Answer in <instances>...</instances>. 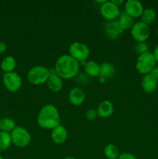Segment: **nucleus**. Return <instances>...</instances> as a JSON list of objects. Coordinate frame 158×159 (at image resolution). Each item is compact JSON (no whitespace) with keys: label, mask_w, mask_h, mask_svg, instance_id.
<instances>
[{"label":"nucleus","mask_w":158,"mask_h":159,"mask_svg":"<svg viewBox=\"0 0 158 159\" xmlns=\"http://www.w3.org/2000/svg\"><path fill=\"white\" fill-rule=\"evenodd\" d=\"M37 121L41 128L52 130L60 124V113L54 105L46 104L39 111Z\"/></svg>","instance_id":"nucleus-1"},{"label":"nucleus","mask_w":158,"mask_h":159,"mask_svg":"<svg viewBox=\"0 0 158 159\" xmlns=\"http://www.w3.org/2000/svg\"><path fill=\"white\" fill-rule=\"evenodd\" d=\"M80 63L69 54H63L58 57L54 69L62 79H71L78 75Z\"/></svg>","instance_id":"nucleus-2"},{"label":"nucleus","mask_w":158,"mask_h":159,"mask_svg":"<svg viewBox=\"0 0 158 159\" xmlns=\"http://www.w3.org/2000/svg\"><path fill=\"white\" fill-rule=\"evenodd\" d=\"M50 76V69L43 65L32 67L27 73V80L32 85H39L46 83Z\"/></svg>","instance_id":"nucleus-3"},{"label":"nucleus","mask_w":158,"mask_h":159,"mask_svg":"<svg viewBox=\"0 0 158 159\" xmlns=\"http://www.w3.org/2000/svg\"><path fill=\"white\" fill-rule=\"evenodd\" d=\"M156 65V60L153 53L148 52L139 54L136 59V68L139 74L147 75L150 74L153 68Z\"/></svg>","instance_id":"nucleus-4"},{"label":"nucleus","mask_w":158,"mask_h":159,"mask_svg":"<svg viewBox=\"0 0 158 159\" xmlns=\"http://www.w3.org/2000/svg\"><path fill=\"white\" fill-rule=\"evenodd\" d=\"M12 143L18 148H26L30 144L31 135L26 128L16 127L10 133Z\"/></svg>","instance_id":"nucleus-5"},{"label":"nucleus","mask_w":158,"mask_h":159,"mask_svg":"<svg viewBox=\"0 0 158 159\" xmlns=\"http://www.w3.org/2000/svg\"><path fill=\"white\" fill-rule=\"evenodd\" d=\"M69 55L79 63L85 62L90 55V49L85 43L75 41L70 45Z\"/></svg>","instance_id":"nucleus-6"},{"label":"nucleus","mask_w":158,"mask_h":159,"mask_svg":"<svg viewBox=\"0 0 158 159\" xmlns=\"http://www.w3.org/2000/svg\"><path fill=\"white\" fill-rule=\"evenodd\" d=\"M130 33L133 40L137 43L145 42L150 37V30L149 25L143 23L142 21H139L134 23L130 30Z\"/></svg>","instance_id":"nucleus-7"},{"label":"nucleus","mask_w":158,"mask_h":159,"mask_svg":"<svg viewBox=\"0 0 158 159\" xmlns=\"http://www.w3.org/2000/svg\"><path fill=\"white\" fill-rule=\"evenodd\" d=\"M100 13L104 19L108 21L116 20L119 18L121 12L119 6L115 5L112 1H106L100 6Z\"/></svg>","instance_id":"nucleus-8"},{"label":"nucleus","mask_w":158,"mask_h":159,"mask_svg":"<svg viewBox=\"0 0 158 159\" xmlns=\"http://www.w3.org/2000/svg\"><path fill=\"white\" fill-rule=\"evenodd\" d=\"M3 84L8 91L15 93L21 88L22 79L20 75L15 71L5 73L3 76Z\"/></svg>","instance_id":"nucleus-9"},{"label":"nucleus","mask_w":158,"mask_h":159,"mask_svg":"<svg viewBox=\"0 0 158 159\" xmlns=\"http://www.w3.org/2000/svg\"><path fill=\"white\" fill-rule=\"evenodd\" d=\"M143 10V6L138 0H127L124 3V12L133 19L140 17Z\"/></svg>","instance_id":"nucleus-10"},{"label":"nucleus","mask_w":158,"mask_h":159,"mask_svg":"<svg viewBox=\"0 0 158 159\" xmlns=\"http://www.w3.org/2000/svg\"><path fill=\"white\" fill-rule=\"evenodd\" d=\"M46 84L48 89L53 93H58L63 88V79L57 74L54 68L50 69V76Z\"/></svg>","instance_id":"nucleus-11"},{"label":"nucleus","mask_w":158,"mask_h":159,"mask_svg":"<svg viewBox=\"0 0 158 159\" xmlns=\"http://www.w3.org/2000/svg\"><path fill=\"white\" fill-rule=\"evenodd\" d=\"M85 99H86L85 92L80 87H75L70 90L68 99L71 105L74 107H79L85 102Z\"/></svg>","instance_id":"nucleus-12"},{"label":"nucleus","mask_w":158,"mask_h":159,"mask_svg":"<svg viewBox=\"0 0 158 159\" xmlns=\"http://www.w3.org/2000/svg\"><path fill=\"white\" fill-rule=\"evenodd\" d=\"M105 32L107 37L111 40H116L123 34L117 20L108 21L105 26Z\"/></svg>","instance_id":"nucleus-13"},{"label":"nucleus","mask_w":158,"mask_h":159,"mask_svg":"<svg viewBox=\"0 0 158 159\" xmlns=\"http://www.w3.org/2000/svg\"><path fill=\"white\" fill-rule=\"evenodd\" d=\"M143 89L147 93H153L158 87V80L152 74H147L143 77L141 81Z\"/></svg>","instance_id":"nucleus-14"},{"label":"nucleus","mask_w":158,"mask_h":159,"mask_svg":"<svg viewBox=\"0 0 158 159\" xmlns=\"http://www.w3.org/2000/svg\"><path fill=\"white\" fill-rule=\"evenodd\" d=\"M50 138L53 142L57 144H62L68 138V131L64 126L59 125L51 130Z\"/></svg>","instance_id":"nucleus-15"},{"label":"nucleus","mask_w":158,"mask_h":159,"mask_svg":"<svg viewBox=\"0 0 158 159\" xmlns=\"http://www.w3.org/2000/svg\"><path fill=\"white\" fill-rule=\"evenodd\" d=\"M98 116L101 118H108L112 115L114 112L113 104L108 100H104L98 106L97 108Z\"/></svg>","instance_id":"nucleus-16"},{"label":"nucleus","mask_w":158,"mask_h":159,"mask_svg":"<svg viewBox=\"0 0 158 159\" xmlns=\"http://www.w3.org/2000/svg\"><path fill=\"white\" fill-rule=\"evenodd\" d=\"M84 70L85 74L90 77H99L100 74V65L95 61H88L84 65Z\"/></svg>","instance_id":"nucleus-17"},{"label":"nucleus","mask_w":158,"mask_h":159,"mask_svg":"<svg viewBox=\"0 0 158 159\" xmlns=\"http://www.w3.org/2000/svg\"><path fill=\"white\" fill-rule=\"evenodd\" d=\"M117 21L120 26L121 29L122 30H131L133 26L134 25V19L129 16L128 14L125 13V12H121L119 18L117 19Z\"/></svg>","instance_id":"nucleus-18"},{"label":"nucleus","mask_w":158,"mask_h":159,"mask_svg":"<svg viewBox=\"0 0 158 159\" xmlns=\"http://www.w3.org/2000/svg\"><path fill=\"white\" fill-rule=\"evenodd\" d=\"M116 72V68L114 65L110 62H103L100 65V74L99 77L107 79H110L114 75Z\"/></svg>","instance_id":"nucleus-19"},{"label":"nucleus","mask_w":158,"mask_h":159,"mask_svg":"<svg viewBox=\"0 0 158 159\" xmlns=\"http://www.w3.org/2000/svg\"><path fill=\"white\" fill-rule=\"evenodd\" d=\"M16 67V61L12 56H7L1 63V68L5 73L12 72Z\"/></svg>","instance_id":"nucleus-20"},{"label":"nucleus","mask_w":158,"mask_h":159,"mask_svg":"<svg viewBox=\"0 0 158 159\" xmlns=\"http://www.w3.org/2000/svg\"><path fill=\"white\" fill-rule=\"evenodd\" d=\"M141 21L146 24L149 25L153 23L156 18V12L154 9L148 8V9H144L141 15Z\"/></svg>","instance_id":"nucleus-21"},{"label":"nucleus","mask_w":158,"mask_h":159,"mask_svg":"<svg viewBox=\"0 0 158 159\" xmlns=\"http://www.w3.org/2000/svg\"><path fill=\"white\" fill-rule=\"evenodd\" d=\"M16 127L15 122L12 119L9 117H5L0 120V130L1 131L11 133Z\"/></svg>","instance_id":"nucleus-22"},{"label":"nucleus","mask_w":158,"mask_h":159,"mask_svg":"<svg viewBox=\"0 0 158 159\" xmlns=\"http://www.w3.org/2000/svg\"><path fill=\"white\" fill-rule=\"evenodd\" d=\"M12 144L10 134L0 131V152H5Z\"/></svg>","instance_id":"nucleus-23"},{"label":"nucleus","mask_w":158,"mask_h":159,"mask_svg":"<svg viewBox=\"0 0 158 159\" xmlns=\"http://www.w3.org/2000/svg\"><path fill=\"white\" fill-rule=\"evenodd\" d=\"M105 156L108 159H117L119 156V152L118 148L113 144H108L104 148Z\"/></svg>","instance_id":"nucleus-24"},{"label":"nucleus","mask_w":158,"mask_h":159,"mask_svg":"<svg viewBox=\"0 0 158 159\" xmlns=\"http://www.w3.org/2000/svg\"><path fill=\"white\" fill-rule=\"evenodd\" d=\"M135 50L139 54H144L149 51L148 45L146 43V42H139L135 46Z\"/></svg>","instance_id":"nucleus-25"},{"label":"nucleus","mask_w":158,"mask_h":159,"mask_svg":"<svg viewBox=\"0 0 158 159\" xmlns=\"http://www.w3.org/2000/svg\"><path fill=\"white\" fill-rule=\"evenodd\" d=\"M98 113L97 110L94 109H88L86 112H85V117L88 120H94L97 118Z\"/></svg>","instance_id":"nucleus-26"},{"label":"nucleus","mask_w":158,"mask_h":159,"mask_svg":"<svg viewBox=\"0 0 158 159\" xmlns=\"http://www.w3.org/2000/svg\"><path fill=\"white\" fill-rule=\"evenodd\" d=\"M117 159H137L134 155L129 152H123L122 154H119V156Z\"/></svg>","instance_id":"nucleus-27"},{"label":"nucleus","mask_w":158,"mask_h":159,"mask_svg":"<svg viewBox=\"0 0 158 159\" xmlns=\"http://www.w3.org/2000/svg\"><path fill=\"white\" fill-rule=\"evenodd\" d=\"M6 48H7V46L6 43L4 42H0V54L4 53L6 51Z\"/></svg>","instance_id":"nucleus-28"},{"label":"nucleus","mask_w":158,"mask_h":159,"mask_svg":"<svg viewBox=\"0 0 158 159\" xmlns=\"http://www.w3.org/2000/svg\"><path fill=\"white\" fill-rule=\"evenodd\" d=\"M150 74L153 75L154 76V77L158 80V65L155 66V68H153V71H151V73H150Z\"/></svg>","instance_id":"nucleus-29"},{"label":"nucleus","mask_w":158,"mask_h":159,"mask_svg":"<svg viewBox=\"0 0 158 159\" xmlns=\"http://www.w3.org/2000/svg\"><path fill=\"white\" fill-rule=\"evenodd\" d=\"M153 56H154V58H155V60H156V64L158 65V45H156V47L155 48L154 51H153Z\"/></svg>","instance_id":"nucleus-30"},{"label":"nucleus","mask_w":158,"mask_h":159,"mask_svg":"<svg viewBox=\"0 0 158 159\" xmlns=\"http://www.w3.org/2000/svg\"><path fill=\"white\" fill-rule=\"evenodd\" d=\"M112 2L115 5L119 6V7L121 6V5H122L124 3V2L122 1V0H112Z\"/></svg>","instance_id":"nucleus-31"},{"label":"nucleus","mask_w":158,"mask_h":159,"mask_svg":"<svg viewBox=\"0 0 158 159\" xmlns=\"http://www.w3.org/2000/svg\"><path fill=\"white\" fill-rule=\"evenodd\" d=\"M106 1L107 0H95V2L98 3V4H100V6H102V5H103Z\"/></svg>","instance_id":"nucleus-32"},{"label":"nucleus","mask_w":158,"mask_h":159,"mask_svg":"<svg viewBox=\"0 0 158 159\" xmlns=\"http://www.w3.org/2000/svg\"><path fill=\"white\" fill-rule=\"evenodd\" d=\"M99 81H100V82H102V83H104V82H105L107 81L106 79L102 77H99Z\"/></svg>","instance_id":"nucleus-33"},{"label":"nucleus","mask_w":158,"mask_h":159,"mask_svg":"<svg viewBox=\"0 0 158 159\" xmlns=\"http://www.w3.org/2000/svg\"><path fill=\"white\" fill-rule=\"evenodd\" d=\"M64 159H75V158H74L73 156H66Z\"/></svg>","instance_id":"nucleus-34"},{"label":"nucleus","mask_w":158,"mask_h":159,"mask_svg":"<svg viewBox=\"0 0 158 159\" xmlns=\"http://www.w3.org/2000/svg\"><path fill=\"white\" fill-rule=\"evenodd\" d=\"M0 159H4V158H3V157L2 156V155H0Z\"/></svg>","instance_id":"nucleus-35"},{"label":"nucleus","mask_w":158,"mask_h":159,"mask_svg":"<svg viewBox=\"0 0 158 159\" xmlns=\"http://www.w3.org/2000/svg\"><path fill=\"white\" fill-rule=\"evenodd\" d=\"M157 37H158V29H157Z\"/></svg>","instance_id":"nucleus-36"}]
</instances>
